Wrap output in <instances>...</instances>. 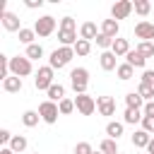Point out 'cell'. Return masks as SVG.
I'll use <instances>...</instances> for the list:
<instances>
[{"label":"cell","mask_w":154,"mask_h":154,"mask_svg":"<svg viewBox=\"0 0 154 154\" xmlns=\"http://www.w3.org/2000/svg\"><path fill=\"white\" fill-rule=\"evenodd\" d=\"M75 154H94V149H91V144H89V142H77Z\"/></svg>","instance_id":"obj_37"},{"label":"cell","mask_w":154,"mask_h":154,"mask_svg":"<svg viewBox=\"0 0 154 154\" xmlns=\"http://www.w3.org/2000/svg\"><path fill=\"white\" fill-rule=\"evenodd\" d=\"M38 120H41L38 111H24V113H22V123H24L26 128H34V125H38Z\"/></svg>","instance_id":"obj_24"},{"label":"cell","mask_w":154,"mask_h":154,"mask_svg":"<svg viewBox=\"0 0 154 154\" xmlns=\"http://www.w3.org/2000/svg\"><path fill=\"white\" fill-rule=\"evenodd\" d=\"M147 154H154V137H152V142L147 144Z\"/></svg>","instance_id":"obj_44"},{"label":"cell","mask_w":154,"mask_h":154,"mask_svg":"<svg viewBox=\"0 0 154 154\" xmlns=\"http://www.w3.org/2000/svg\"><path fill=\"white\" fill-rule=\"evenodd\" d=\"M149 142H152V135H149L147 130H142V128H140V130H135V132H132V144H135V147L147 149V144H149Z\"/></svg>","instance_id":"obj_17"},{"label":"cell","mask_w":154,"mask_h":154,"mask_svg":"<svg viewBox=\"0 0 154 154\" xmlns=\"http://www.w3.org/2000/svg\"><path fill=\"white\" fill-rule=\"evenodd\" d=\"M118 140H111V137H106L101 144H99V152L101 154H118V144H116Z\"/></svg>","instance_id":"obj_26"},{"label":"cell","mask_w":154,"mask_h":154,"mask_svg":"<svg viewBox=\"0 0 154 154\" xmlns=\"http://www.w3.org/2000/svg\"><path fill=\"white\" fill-rule=\"evenodd\" d=\"M135 51L140 55H144V58H154V41H140Z\"/></svg>","instance_id":"obj_27"},{"label":"cell","mask_w":154,"mask_h":154,"mask_svg":"<svg viewBox=\"0 0 154 154\" xmlns=\"http://www.w3.org/2000/svg\"><path fill=\"white\" fill-rule=\"evenodd\" d=\"M96 46H99V48H103V51H108V48L113 46V38H108V36L99 34V36H96Z\"/></svg>","instance_id":"obj_36"},{"label":"cell","mask_w":154,"mask_h":154,"mask_svg":"<svg viewBox=\"0 0 154 154\" xmlns=\"http://www.w3.org/2000/svg\"><path fill=\"white\" fill-rule=\"evenodd\" d=\"M135 12H137L140 17H147V14L152 12V2H149V0H135Z\"/></svg>","instance_id":"obj_31"},{"label":"cell","mask_w":154,"mask_h":154,"mask_svg":"<svg viewBox=\"0 0 154 154\" xmlns=\"http://www.w3.org/2000/svg\"><path fill=\"white\" fill-rule=\"evenodd\" d=\"M118 154H120V152H118Z\"/></svg>","instance_id":"obj_48"},{"label":"cell","mask_w":154,"mask_h":154,"mask_svg":"<svg viewBox=\"0 0 154 154\" xmlns=\"http://www.w3.org/2000/svg\"><path fill=\"white\" fill-rule=\"evenodd\" d=\"M34 38H36V31H34V29H24V26H22V31H19V41H22L24 46H31V43H34Z\"/></svg>","instance_id":"obj_32"},{"label":"cell","mask_w":154,"mask_h":154,"mask_svg":"<svg viewBox=\"0 0 154 154\" xmlns=\"http://www.w3.org/2000/svg\"><path fill=\"white\" fill-rule=\"evenodd\" d=\"M125 103H128V108H140V111H142L147 101H144L137 91H130V94H125Z\"/></svg>","instance_id":"obj_21"},{"label":"cell","mask_w":154,"mask_h":154,"mask_svg":"<svg viewBox=\"0 0 154 154\" xmlns=\"http://www.w3.org/2000/svg\"><path fill=\"white\" fill-rule=\"evenodd\" d=\"M142 130H147L149 135H154V118L144 116V118H142Z\"/></svg>","instance_id":"obj_39"},{"label":"cell","mask_w":154,"mask_h":154,"mask_svg":"<svg viewBox=\"0 0 154 154\" xmlns=\"http://www.w3.org/2000/svg\"><path fill=\"white\" fill-rule=\"evenodd\" d=\"M12 137H14V135H12L10 130H5V128L0 130V142H2V144H10V140H12Z\"/></svg>","instance_id":"obj_41"},{"label":"cell","mask_w":154,"mask_h":154,"mask_svg":"<svg viewBox=\"0 0 154 154\" xmlns=\"http://www.w3.org/2000/svg\"><path fill=\"white\" fill-rule=\"evenodd\" d=\"M55 82H53V67L51 65H46V67H38V72H36V77H34V87L38 89V91H48L51 87H53Z\"/></svg>","instance_id":"obj_4"},{"label":"cell","mask_w":154,"mask_h":154,"mask_svg":"<svg viewBox=\"0 0 154 154\" xmlns=\"http://www.w3.org/2000/svg\"><path fill=\"white\" fill-rule=\"evenodd\" d=\"M72 58H75V48H70V46H60V48H55V51L51 53L48 65H51L53 70H60V67H65Z\"/></svg>","instance_id":"obj_1"},{"label":"cell","mask_w":154,"mask_h":154,"mask_svg":"<svg viewBox=\"0 0 154 154\" xmlns=\"http://www.w3.org/2000/svg\"><path fill=\"white\" fill-rule=\"evenodd\" d=\"M31 60L26 58V55H14V58H10V75H14V77H29L31 75Z\"/></svg>","instance_id":"obj_3"},{"label":"cell","mask_w":154,"mask_h":154,"mask_svg":"<svg viewBox=\"0 0 154 154\" xmlns=\"http://www.w3.org/2000/svg\"><path fill=\"white\" fill-rule=\"evenodd\" d=\"M140 84L154 87V72H152V70H144V72H142V82H140Z\"/></svg>","instance_id":"obj_38"},{"label":"cell","mask_w":154,"mask_h":154,"mask_svg":"<svg viewBox=\"0 0 154 154\" xmlns=\"http://www.w3.org/2000/svg\"><path fill=\"white\" fill-rule=\"evenodd\" d=\"M94 154H101V152H94Z\"/></svg>","instance_id":"obj_46"},{"label":"cell","mask_w":154,"mask_h":154,"mask_svg":"<svg viewBox=\"0 0 154 154\" xmlns=\"http://www.w3.org/2000/svg\"><path fill=\"white\" fill-rule=\"evenodd\" d=\"M106 135H108L111 140H118V137L123 135V123H118V120H111V123L106 125Z\"/></svg>","instance_id":"obj_25"},{"label":"cell","mask_w":154,"mask_h":154,"mask_svg":"<svg viewBox=\"0 0 154 154\" xmlns=\"http://www.w3.org/2000/svg\"><path fill=\"white\" fill-rule=\"evenodd\" d=\"M46 94H48V101H55V103H60V101L65 99V87L55 82V84H53V87H51Z\"/></svg>","instance_id":"obj_20"},{"label":"cell","mask_w":154,"mask_h":154,"mask_svg":"<svg viewBox=\"0 0 154 154\" xmlns=\"http://www.w3.org/2000/svg\"><path fill=\"white\" fill-rule=\"evenodd\" d=\"M96 108L101 116H113L116 113V99L113 96H96Z\"/></svg>","instance_id":"obj_10"},{"label":"cell","mask_w":154,"mask_h":154,"mask_svg":"<svg viewBox=\"0 0 154 154\" xmlns=\"http://www.w3.org/2000/svg\"><path fill=\"white\" fill-rule=\"evenodd\" d=\"M0 19H2V26H5L7 31H22V26H19V17H17L14 12H10V10H5Z\"/></svg>","instance_id":"obj_11"},{"label":"cell","mask_w":154,"mask_h":154,"mask_svg":"<svg viewBox=\"0 0 154 154\" xmlns=\"http://www.w3.org/2000/svg\"><path fill=\"white\" fill-rule=\"evenodd\" d=\"M101 31L96 29V24L94 22H84L82 26H79V38H84V41H91V38H96Z\"/></svg>","instance_id":"obj_15"},{"label":"cell","mask_w":154,"mask_h":154,"mask_svg":"<svg viewBox=\"0 0 154 154\" xmlns=\"http://www.w3.org/2000/svg\"><path fill=\"white\" fill-rule=\"evenodd\" d=\"M142 118H144V113L140 108H125V113H123V123H128V125L142 123Z\"/></svg>","instance_id":"obj_19"},{"label":"cell","mask_w":154,"mask_h":154,"mask_svg":"<svg viewBox=\"0 0 154 154\" xmlns=\"http://www.w3.org/2000/svg\"><path fill=\"white\" fill-rule=\"evenodd\" d=\"M34 154H38V152H34Z\"/></svg>","instance_id":"obj_47"},{"label":"cell","mask_w":154,"mask_h":154,"mask_svg":"<svg viewBox=\"0 0 154 154\" xmlns=\"http://www.w3.org/2000/svg\"><path fill=\"white\" fill-rule=\"evenodd\" d=\"M26 144H29V142H26V137H24V135H14V137L10 140V149H12L14 154L24 152V149H26Z\"/></svg>","instance_id":"obj_23"},{"label":"cell","mask_w":154,"mask_h":154,"mask_svg":"<svg viewBox=\"0 0 154 154\" xmlns=\"http://www.w3.org/2000/svg\"><path fill=\"white\" fill-rule=\"evenodd\" d=\"M142 113H144V116H149V118H154V101H147V103H144V108H142Z\"/></svg>","instance_id":"obj_42"},{"label":"cell","mask_w":154,"mask_h":154,"mask_svg":"<svg viewBox=\"0 0 154 154\" xmlns=\"http://www.w3.org/2000/svg\"><path fill=\"white\" fill-rule=\"evenodd\" d=\"M60 29H75V19L72 17H63L60 19Z\"/></svg>","instance_id":"obj_40"},{"label":"cell","mask_w":154,"mask_h":154,"mask_svg":"<svg viewBox=\"0 0 154 154\" xmlns=\"http://www.w3.org/2000/svg\"><path fill=\"white\" fill-rule=\"evenodd\" d=\"M72 48H75V55H89V53H91V41L79 38V41L72 46Z\"/></svg>","instance_id":"obj_29"},{"label":"cell","mask_w":154,"mask_h":154,"mask_svg":"<svg viewBox=\"0 0 154 154\" xmlns=\"http://www.w3.org/2000/svg\"><path fill=\"white\" fill-rule=\"evenodd\" d=\"M125 63H128V65H132V67H144L147 58H144V55H140L137 51H130V53L125 55Z\"/></svg>","instance_id":"obj_22"},{"label":"cell","mask_w":154,"mask_h":154,"mask_svg":"<svg viewBox=\"0 0 154 154\" xmlns=\"http://www.w3.org/2000/svg\"><path fill=\"white\" fill-rule=\"evenodd\" d=\"M118 31H120V24L116 22V19H103L101 22V34L103 36H108V38H118Z\"/></svg>","instance_id":"obj_12"},{"label":"cell","mask_w":154,"mask_h":154,"mask_svg":"<svg viewBox=\"0 0 154 154\" xmlns=\"http://www.w3.org/2000/svg\"><path fill=\"white\" fill-rule=\"evenodd\" d=\"M0 77H2V82L10 77V58L2 53H0Z\"/></svg>","instance_id":"obj_34"},{"label":"cell","mask_w":154,"mask_h":154,"mask_svg":"<svg viewBox=\"0 0 154 154\" xmlns=\"http://www.w3.org/2000/svg\"><path fill=\"white\" fill-rule=\"evenodd\" d=\"M135 36L140 41H152L154 38V22H147V19L137 22L135 24Z\"/></svg>","instance_id":"obj_9"},{"label":"cell","mask_w":154,"mask_h":154,"mask_svg":"<svg viewBox=\"0 0 154 154\" xmlns=\"http://www.w3.org/2000/svg\"><path fill=\"white\" fill-rule=\"evenodd\" d=\"M34 31H36V36H51L53 31H55V17H51V14H43V17H38L36 22H34Z\"/></svg>","instance_id":"obj_6"},{"label":"cell","mask_w":154,"mask_h":154,"mask_svg":"<svg viewBox=\"0 0 154 154\" xmlns=\"http://www.w3.org/2000/svg\"><path fill=\"white\" fill-rule=\"evenodd\" d=\"M75 108L82 113V116H91L96 111V99L89 96V94H77L75 96Z\"/></svg>","instance_id":"obj_7"},{"label":"cell","mask_w":154,"mask_h":154,"mask_svg":"<svg viewBox=\"0 0 154 154\" xmlns=\"http://www.w3.org/2000/svg\"><path fill=\"white\" fill-rule=\"evenodd\" d=\"M116 75H118V79H132V75H135V67L132 65H128V63H123V65H118V70H116Z\"/></svg>","instance_id":"obj_28"},{"label":"cell","mask_w":154,"mask_h":154,"mask_svg":"<svg viewBox=\"0 0 154 154\" xmlns=\"http://www.w3.org/2000/svg\"><path fill=\"white\" fill-rule=\"evenodd\" d=\"M58 108H60V116H67V113H72L75 111V99H63L60 103H58Z\"/></svg>","instance_id":"obj_33"},{"label":"cell","mask_w":154,"mask_h":154,"mask_svg":"<svg viewBox=\"0 0 154 154\" xmlns=\"http://www.w3.org/2000/svg\"><path fill=\"white\" fill-rule=\"evenodd\" d=\"M70 84H72L75 94H87V87H89V70H87V67H75V70H70Z\"/></svg>","instance_id":"obj_2"},{"label":"cell","mask_w":154,"mask_h":154,"mask_svg":"<svg viewBox=\"0 0 154 154\" xmlns=\"http://www.w3.org/2000/svg\"><path fill=\"white\" fill-rule=\"evenodd\" d=\"M0 154H14V152H12L10 147H2V149H0Z\"/></svg>","instance_id":"obj_45"},{"label":"cell","mask_w":154,"mask_h":154,"mask_svg":"<svg viewBox=\"0 0 154 154\" xmlns=\"http://www.w3.org/2000/svg\"><path fill=\"white\" fill-rule=\"evenodd\" d=\"M58 38H60V46H70V48L79 41L75 29H58Z\"/></svg>","instance_id":"obj_13"},{"label":"cell","mask_w":154,"mask_h":154,"mask_svg":"<svg viewBox=\"0 0 154 154\" xmlns=\"http://www.w3.org/2000/svg\"><path fill=\"white\" fill-rule=\"evenodd\" d=\"M22 87H24L22 77H14V75H10V77L2 82V89H5L7 94H17V91H22Z\"/></svg>","instance_id":"obj_16"},{"label":"cell","mask_w":154,"mask_h":154,"mask_svg":"<svg viewBox=\"0 0 154 154\" xmlns=\"http://www.w3.org/2000/svg\"><path fill=\"white\" fill-rule=\"evenodd\" d=\"M99 65H101V70H106V72H111V70H118L113 51H103V53L99 55Z\"/></svg>","instance_id":"obj_14"},{"label":"cell","mask_w":154,"mask_h":154,"mask_svg":"<svg viewBox=\"0 0 154 154\" xmlns=\"http://www.w3.org/2000/svg\"><path fill=\"white\" fill-rule=\"evenodd\" d=\"M26 58H29V60H38V58H43V46H41V43H31V46H26Z\"/></svg>","instance_id":"obj_30"},{"label":"cell","mask_w":154,"mask_h":154,"mask_svg":"<svg viewBox=\"0 0 154 154\" xmlns=\"http://www.w3.org/2000/svg\"><path fill=\"white\" fill-rule=\"evenodd\" d=\"M137 94L144 99V101H154V87H147V84H140L137 87Z\"/></svg>","instance_id":"obj_35"},{"label":"cell","mask_w":154,"mask_h":154,"mask_svg":"<svg viewBox=\"0 0 154 154\" xmlns=\"http://www.w3.org/2000/svg\"><path fill=\"white\" fill-rule=\"evenodd\" d=\"M132 10H135V2H132V0H118V2L111 7V14H113V19L118 22V19H128Z\"/></svg>","instance_id":"obj_8"},{"label":"cell","mask_w":154,"mask_h":154,"mask_svg":"<svg viewBox=\"0 0 154 154\" xmlns=\"http://www.w3.org/2000/svg\"><path fill=\"white\" fill-rule=\"evenodd\" d=\"M111 51H113V55L116 58H120V55H128L130 53V43H128V38H116L113 41V46H111Z\"/></svg>","instance_id":"obj_18"},{"label":"cell","mask_w":154,"mask_h":154,"mask_svg":"<svg viewBox=\"0 0 154 154\" xmlns=\"http://www.w3.org/2000/svg\"><path fill=\"white\" fill-rule=\"evenodd\" d=\"M38 116H41V120L43 123H48V125H53L55 120H58V116H60V108H58V103L55 101H41V106H38Z\"/></svg>","instance_id":"obj_5"},{"label":"cell","mask_w":154,"mask_h":154,"mask_svg":"<svg viewBox=\"0 0 154 154\" xmlns=\"http://www.w3.org/2000/svg\"><path fill=\"white\" fill-rule=\"evenodd\" d=\"M24 5H26L29 10H36V7H41V5H43V0H24Z\"/></svg>","instance_id":"obj_43"}]
</instances>
